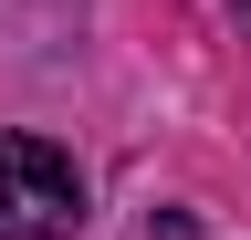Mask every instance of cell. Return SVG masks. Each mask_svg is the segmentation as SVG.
I'll use <instances>...</instances> for the list:
<instances>
[{"label":"cell","mask_w":251,"mask_h":240,"mask_svg":"<svg viewBox=\"0 0 251 240\" xmlns=\"http://www.w3.org/2000/svg\"><path fill=\"white\" fill-rule=\"evenodd\" d=\"M84 230V167L52 136H0V240H74Z\"/></svg>","instance_id":"1"},{"label":"cell","mask_w":251,"mask_h":240,"mask_svg":"<svg viewBox=\"0 0 251 240\" xmlns=\"http://www.w3.org/2000/svg\"><path fill=\"white\" fill-rule=\"evenodd\" d=\"M147 240H199V219H188V209H168V219H157Z\"/></svg>","instance_id":"2"}]
</instances>
